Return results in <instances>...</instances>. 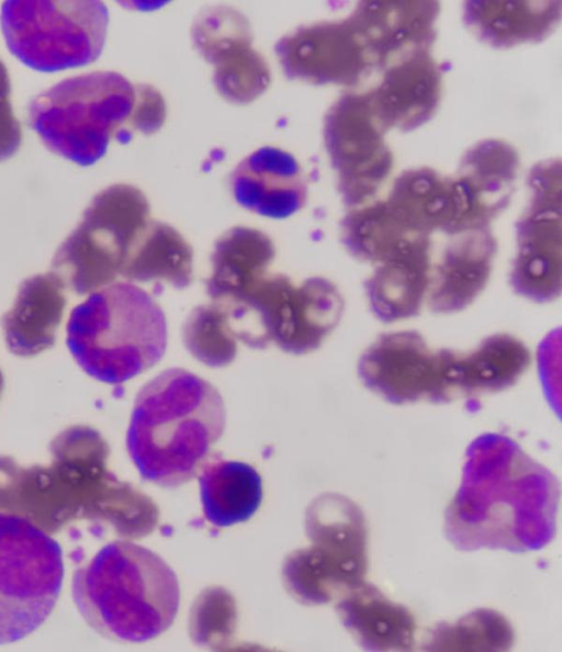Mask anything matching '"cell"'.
<instances>
[{
    "mask_svg": "<svg viewBox=\"0 0 562 652\" xmlns=\"http://www.w3.org/2000/svg\"><path fill=\"white\" fill-rule=\"evenodd\" d=\"M308 530L314 541L297 580L303 598L313 604L341 597L364 582L368 571V527L350 498L326 494L312 505Z\"/></svg>",
    "mask_w": 562,
    "mask_h": 652,
    "instance_id": "cell-9",
    "label": "cell"
},
{
    "mask_svg": "<svg viewBox=\"0 0 562 652\" xmlns=\"http://www.w3.org/2000/svg\"><path fill=\"white\" fill-rule=\"evenodd\" d=\"M121 278L184 289L193 279L192 247L169 224L150 220L134 244Z\"/></svg>",
    "mask_w": 562,
    "mask_h": 652,
    "instance_id": "cell-21",
    "label": "cell"
},
{
    "mask_svg": "<svg viewBox=\"0 0 562 652\" xmlns=\"http://www.w3.org/2000/svg\"><path fill=\"white\" fill-rule=\"evenodd\" d=\"M431 257L422 248L376 265L364 283L373 315L393 323L419 314L426 302Z\"/></svg>",
    "mask_w": 562,
    "mask_h": 652,
    "instance_id": "cell-18",
    "label": "cell"
},
{
    "mask_svg": "<svg viewBox=\"0 0 562 652\" xmlns=\"http://www.w3.org/2000/svg\"><path fill=\"white\" fill-rule=\"evenodd\" d=\"M449 349H432L415 330L381 335L361 355L358 374L373 393L392 404L450 402Z\"/></svg>",
    "mask_w": 562,
    "mask_h": 652,
    "instance_id": "cell-10",
    "label": "cell"
},
{
    "mask_svg": "<svg viewBox=\"0 0 562 652\" xmlns=\"http://www.w3.org/2000/svg\"><path fill=\"white\" fill-rule=\"evenodd\" d=\"M199 483L203 514L216 527L247 521L262 501L261 476L245 462H205Z\"/></svg>",
    "mask_w": 562,
    "mask_h": 652,
    "instance_id": "cell-19",
    "label": "cell"
},
{
    "mask_svg": "<svg viewBox=\"0 0 562 652\" xmlns=\"http://www.w3.org/2000/svg\"><path fill=\"white\" fill-rule=\"evenodd\" d=\"M66 331L78 366L113 385L157 364L167 347L162 308L132 282H114L90 293L71 311Z\"/></svg>",
    "mask_w": 562,
    "mask_h": 652,
    "instance_id": "cell-4",
    "label": "cell"
},
{
    "mask_svg": "<svg viewBox=\"0 0 562 652\" xmlns=\"http://www.w3.org/2000/svg\"><path fill=\"white\" fill-rule=\"evenodd\" d=\"M0 24L14 57L31 69L56 72L100 56L109 11L100 1H5Z\"/></svg>",
    "mask_w": 562,
    "mask_h": 652,
    "instance_id": "cell-7",
    "label": "cell"
},
{
    "mask_svg": "<svg viewBox=\"0 0 562 652\" xmlns=\"http://www.w3.org/2000/svg\"><path fill=\"white\" fill-rule=\"evenodd\" d=\"M514 642L509 622L498 612L477 609L453 623L437 626L427 650H507Z\"/></svg>",
    "mask_w": 562,
    "mask_h": 652,
    "instance_id": "cell-23",
    "label": "cell"
},
{
    "mask_svg": "<svg viewBox=\"0 0 562 652\" xmlns=\"http://www.w3.org/2000/svg\"><path fill=\"white\" fill-rule=\"evenodd\" d=\"M344 308L335 283L323 277L307 278L293 284L279 303L272 341L284 352H312L337 327Z\"/></svg>",
    "mask_w": 562,
    "mask_h": 652,
    "instance_id": "cell-13",
    "label": "cell"
},
{
    "mask_svg": "<svg viewBox=\"0 0 562 652\" xmlns=\"http://www.w3.org/2000/svg\"><path fill=\"white\" fill-rule=\"evenodd\" d=\"M495 251L494 239L482 231L450 241L431 265L427 306L452 314L472 304L488 283Z\"/></svg>",
    "mask_w": 562,
    "mask_h": 652,
    "instance_id": "cell-14",
    "label": "cell"
},
{
    "mask_svg": "<svg viewBox=\"0 0 562 652\" xmlns=\"http://www.w3.org/2000/svg\"><path fill=\"white\" fill-rule=\"evenodd\" d=\"M231 188L243 207L279 220L302 209L307 198L296 159L272 146L260 147L245 157L232 172Z\"/></svg>",
    "mask_w": 562,
    "mask_h": 652,
    "instance_id": "cell-12",
    "label": "cell"
},
{
    "mask_svg": "<svg viewBox=\"0 0 562 652\" xmlns=\"http://www.w3.org/2000/svg\"><path fill=\"white\" fill-rule=\"evenodd\" d=\"M150 220L149 202L139 189L125 183L108 187L56 250L54 272L78 295L114 283Z\"/></svg>",
    "mask_w": 562,
    "mask_h": 652,
    "instance_id": "cell-6",
    "label": "cell"
},
{
    "mask_svg": "<svg viewBox=\"0 0 562 652\" xmlns=\"http://www.w3.org/2000/svg\"><path fill=\"white\" fill-rule=\"evenodd\" d=\"M217 389L180 368L167 369L138 391L126 449L140 476L177 487L196 474L225 429Z\"/></svg>",
    "mask_w": 562,
    "mask_h": 652,
    "instance_id": "cell-2",
    "label": "cell"
},
{
    "mask_svg": "<svg viewBox=\"0 0 562 652\" xmlns=\"http://www.w3.org/2000/svg\"><path fill=\"white\" fill-rule=\"evenodd\" d=\"M65 284L55 272L25 279L1 325L7 348L19 357H33L55 344L66 307Z\"/></svg>",
    "mask_w": 562,
    "mask_h": 652,
    "instance_id": "cell-15",
    "label": "cell"
},
{
    "mask_svg": "<svg viewBox=\"0 0 562 652\" xmlns=\"http://www.w3.org/2000/svg\"><path fill=\"white\" fill-rule=\"evenodd\" d=\"M344 627L364 650L408 651L415 642L416 622L403 605L363 582L339 598L336 606Z\"/></svg>",
    "mask_w": 562,
    "mask_h": 652,
    "instance_id": "cell-16",
    "label": "cell"
},
{
    "mask_svg": "<svg viewBox=\"0 0 562 652\" xmlns=\"http://www.w3.org/2000/svg\"><path fill=\"white\" fill-rule=\"evenodd\" d=\"M530 361L529 349L518 338L508 334L486 337L471 351H458V395L469 397L503 391L519 380Z\"/></svg>",
    "mask_w": 562,
    "mask_h": 652,
    "instance_id": "cell-20",
    "label": "cell"
},
{
    "mask_svg": "<svg viewBox=\"0 0 562 652\" xmlns=\"http://www.w3.org/2000/svg\"><path fill=\"white\" fill-rule=\"evenodd\" d=\"M3 386H4V379H3V374H2V372L0 370V395H1L2 391H3Z\"/></svg>",
    "mask_w": 562,
    "mask_h": 652,
    "instance_id": "cell-26",
    "label": "cell"
},
{
    "mask_svg": "<svg viewBox=\"0 0 562 652\" xmlns=\"http://www.w3.org/2000/svg\"><path fill=\"white\" fill-rule=\"evenodd\" d=\"M182 340L198 361L211 368L226 367L237 355V341L227 315L216 303L191 311L182 326Z\"/></svg>",
    "mask_w": 562,
    "mask_h": 652,
    "instance_id": "cell-24",
    "label": "cell"
},
{
    "mask_svg": "<svg viewBox=\"0 0 562 652\" xmlns=\"http://www.w3.org/2000/svg\"><path fill=\"white\" fill-rule=\"evenodd\" d=\"M64 575L59 543L26 518L0 512V645L24 639L46 621Z\"/></svg>",
    "mask_w": 562,
    "mask_h": 652,
    "instance_id": "cell-8",
    "label": "cell"
},
{
    "mask_svg": "<svg viewBox=\"0 0 562 652\" xmlns=\"http://www.w3.org/2000/svg\"><path fill=\"white\" fill-rule=\"evenodd\" d=\"M74 603L97 633L145 642L173 623L180 604L175 571L156 552L126 540L102 547L72 576Z\"/></svg>",
    "mask_w": 562,
    "mask_h": 652,
    "instance_id": "cell-3",
    "label": "cell"
},
{
    "mask_svg": "<svg viewBox=\"0 0 562 652\" xmlns=\"http://www.w3.org/2000/svg\"><path fill=\"white\" fill-rule=\"evenodd\" d=\"M137 86L115 71L64 79L37 94L29 122L52 153L87 167L104 156L110 140H128Z\"/></svg>",
    "mask_w": 562,
    "mask_h": 652,
    "instance_id": "cell-5",
    "label": "cell"
},
{
    "mask_svg": "<svg viewBox=\"0 0 562 652\" xmlns=\"http://www.w3.org/2000/svg\"><path fill=\"white\" fill-rule=\"evenodd\" d=\"M551 226L547 233L526 232L510 271L514 290L535 302H548L561 291L560 233Z\"/></svg>",
    "mask_w": 562,
    "mask_h": 652,
    "instance_id": "cell-22",
    "label": "cell"
},
{
    "mask_svg": "<svg viewBox=\"0 0 562 652\" xmlns=\"http://www.w3.org/2000/svg\"><path fill=\"white\" fill-rule=\"evenodd\" d=\"M560 491L558 477L512 438L481 435L465 452L445 536L460 551L540 550L555 536Z\"/></svg>",
    "mask_w": 562,
    "mask_h": 652,
    "instance_id": "cell-1",
    "label": "cell"
},
{
    "mask_svg": "<svg viewBox=\"0 0 562 652\" xmlns=\"http://www.w3.org/2000/svg\"><path fill=\"white\" fill-rule=\"evenodd\" d=\"M274 256L271 238L261 231L229 228L214 244L206 293L221 305L238 301L268 273Z\"/></svg>",
    "mask_w": 562,
    "mask_h": 652,
    "instance_id": "cell-17",
    "label": "cell"
},
{
    "mask_svg": "<svg viewBox=\"0 0 562 652\" xmlns=\"http://www.w3.org/2000/svg\"><path fill=\"white\" fill-rule=\"evenodd\" d=\"M191 37L214 67L213 82L224 99L246 104L268 89L269 66L252 47L250 23L241 12L227 5L209 7L195 18Z\"/></svg>",
    "mask_w": 562,
    "mask_h": 652,
    "instance_id": "cell-11",
    "label": "cell"
},
{
    "mask_svg": "<svg viewBox=\"0 0 562 652\" xmlns=\"http://www.w3.org/2000/svg\"><path fill=\"white\" fill-rule=\"evenodd\" d=\"M22 130L11 103L8 69L0 59V162L11 158L20 148Z\"/></svg>",
    "mask_w": 562,
    "mask_h": 652,
    "instance_id": "cell-25",
    "label": "cell"
}]
</instances>
